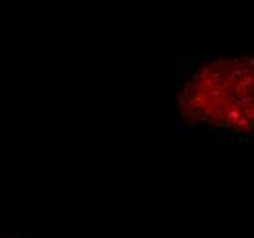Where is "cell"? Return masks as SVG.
<instances>
[{
  "label": "cell",
  "instance_id": "obj_1",
  "mask_svg": "<svg viewBox=\"0 0 254 238\" xmlns=\"http://www.w3.org/2000/svg\"><path fill=\"white\" fill-rule=\"evenodd\" d=\"M179 108L190 121L254 132V57L214 61L201 66L179 95Z\"/></svg>",
  "mask_w": 254,
  "mask_h": 238
}]
</instances>
